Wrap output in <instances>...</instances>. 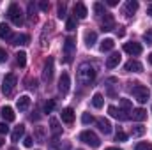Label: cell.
<instances>
[{"mask_svg":"<svg viewBox=\"0 0 152 150\" xmlns=\"http://www.w3.org/2000/svg\"><path fill=\"white\" fill-rule=\"evenodd\" d=\"M120 108H122V111L131 113V101L129 99H120Z\"/></svg>","mask_w":152,"mask_h":150,"instance_id":"cell-29","label":"cell"},{"mask_svg":"<svg viewBox=\"0 0 152 150\" xmlns=\"http://www.w3.org/2000/svg\"><path fill=\"white\" fill-rule=\"evenodd\" d=\"M143 41H145L147 44H152V28H147V30L143 32Z\"/></svg>","mask_w":152,"mask_h":150,"instance_id":"cell-33","label":"cell"},{"mask_svg":"<svg viewBox=\"0 0 152 150\" xmlns=\"http://www.w3.org/2000/svg\"><path fill=\"white\" fill-rule=\"evenodd\" d=\"M23 134H25V125H23V124H20V125H18V127H16V129L12 131L11 138H12V141H18V140H20V138H21Z\"/></svg>","mask_w":152,"mask_h":150,"instance_id":"cell-24","label":"cell"},{"mask_svg":"<svg viewBox=\"0 0 152 150\" xmlns=\"http://www.w3.org/2000/svg\"><path fill=\"white\" fill-rule=\"evenodd\" d=\"M142 50H143V48H142V44H140V42H126V44H124V51H126V53H129V55H134V57H136V55H140V53H142Z\"/></svg>","mask_w":152,"mask_h":150,"instance_id":"cell-9","label":"cell"},{"mask_svg":"<svg viewBox=\"0 0 152 150\" xmlns=\"http://www.w3.org/2000/svg\"><path fill=\"white\" fill-rule=\"evenodd\" d=\"M103 103H104V99H103V95L101 94H94V97H92V104H94V108H103Z\"/></svg>","mask_w":152,"mask_h":150,"instance_id":"cell-28","label":"cell"},{"mask_svg":"<svg viewBox=\"0 0 152 150\" xmlns=\"http://www.w3.org/2000/svg\"><path fill=\"white\" fill-rule=\"evenodd\" d=\"M28 41H30V37H28L27 34H16V36L11 37V44H14V46H23V44H28Z\"/></svg>","mask_w":152,"mask_h":150,"instance_id":"cell-12","label":"cell"},{"mask_svg":"<svg viewBox=\"0 0 152 150\" xmlns=\"http://www.w3.org/2000/svg\"><path fill=\"white\" fill-rule=\"evenodd\" d=\"M120 64V53H112L110 57H108V60H106V67L108 69H113Z\"/></svg>","mask_w":152,"mask_h":150,"instance_id":"cell-20","label":"cell"},{"mask_svg":"<svg viewBox=\"0 0 152 150\" xmlns=\"http://www.w3.org/2000/svg\"><path fill=\"white\" fill-rule=\"evenodd\" d=\"M2 145H4V140H2V138H0V147H2Z\"/></svg>","mask_w":152,"mask_h":150,"instance_id":"cell-49","label":"cell"},{"mask_svg":"<svg viewBox=\"0 0 152 150\" xmlns=\"http://www.w3.org/2000/svg\"><path fill=\"white\" fill-rule=\"evenodd\" d=\"M53 78V58L50 57L44 64V69H42V79L44 81H50Z\"/></svg>","mask_w":152,"mask_h":150,"instance_id":"cell-10","label":"cell"},{"mask_svg":"<svg viewBox=\"0 0 152 150\" xmlns=\"http://www.w3.org/2000/svg\"><path fill=\"white\" fill-rule=\"evenodd\" d=\"M134 150H152V145L151 143H147V141H143V143H138Z\"/></svg>","mask_w":152,"mask_h":150,"instance_id":"cell-35","label":"cell"},{"mask_svg":"<svg viewBox=\"0 0 152 150\" xmlns=\"http://www.w3.org/2000/svg\"><path fill=\"white\" fill-rule=\"evenodd\" d=\"M36 134H37L39 141H44V133H42V129H41V127H37V133H36Z\"/></svg>","mask_w":152,"mask_h":150,"instance_id":"cell-43","label":"cell"},{"mask_svg":"<svg viewBox=\"0 0 152 150\" xmlns=\"http://www.w3.org/2000/svg\"><path fill=\"white\" fill-rule=\"evenodd\" d=\"M124 69H126L127 73H142V71H143V66H142L138 60H129V62L124 66Z\"/></svg>","mask_w":152,"mask_h":150,"instance_id":"cell-11","label":"cell"},{"mask_svg":"<svg viewBox=\"0 0 152 150\" xmlns=\"http://www.w3.org/2000/svg\"><path fill=\"white\" fill-rule=\"evenodd\" d=\"M94 12H96V14H104V5H103L101 2H96V4H94Z\"/></svg>","mask_w":152,"mask_h":150,"instance_id":"cell-31","label":"cell"},{"mask_svg":"<svg viewBox=\"0 0 152 150\" xmlns=\"http://www.w3.org/2000/svg\"><path fill=\"white\" fill-rule=\"evenodd\" d=\"M147 14H149V16L152 18V4L149 5V7H147Z\"/></svg>","mask_w":152,"mask_h":150,"instance_id":"cell-46","label":"cell"},{"mask_svg":"<svg viewBox=\"0 0 152 150\" xmlns=\"http://www.w3.org/2000/svg\"><path fill=\"white\" fill-rule=\"evenodd\" d=\"M0 62L4 64V62H7V53H5V50L4 48H0Z\"/></svg>","mask_w":152,"mask_h":150,"instance_id":"cell-41","label":"cell"},{"mask_svg":"<svg viewBox=\"0 0 152 150\" xmlns=\"http://www.w3.org/2000/svg\"><path fill=\"white\" fill-rule=\"evenodd\" d=\"M16 62H18L20 67H25V64H27V53L25 51H18L16 53Z\"/></svg>","mask_w":152,"mask_h":150,"instance_id":"cell-27","label":"cell"},{"mask_svg":"<svg viewBox=\"0 0 152 150\" xmlns=\"http://www.w3.org/2000/svg\"><path fill=\"white\" fill-rule=\"evenodd\" d=\"M118 4V0H108V5H112V7H115Z\"/></svg>","mask_w":152,"mask_h":150,"instance_id":"cell-45","label":"cell"},{"mask_svg":"<svg viewBox=\"0 0 152 150\" xmlns=\"http://www.w3.org/2000/svg\"><path fill=\"white\" fill-rule=\"evenodd\" d=\"M75 27H76L75 18H69V20H67V23H66V28H67V30H75Z\"/></svg>","mask_w":152,"mask_h":150,"instance_id":"cell-38","label":"cell"},{"mask_svg":"<svg viewBox=\"0 0 152 150\" xmlns=\"http://www.w3.org/2000/svg\"><path fill=\"white\" fill-rule=\"evenodd\" d=\"M131 92H133L134 99H136L140 104H143V103H147V101H149V95H151V92H149V88H147V87H143V85L136 83V85L131 88Z\"/></svg>","mask_w":152,"mask_h":150,"instance_id":"cell-2","label":"cell"},{"mask_svg":"<svg viewBox=\"0 0 152 150\" xmlns=\"http://www.w3.org/2000/svg\"><path fill=\"white\" fill-rule=\"evenodd\" d=\"M131 118L133 120H136V122H143L145 118H147V111L143 110V108H138V110H134V111H131Z\"/></svg>","mask_w":152,"mask_h":150,"instance_id":"cell-22","label":"cell"},{"mask_svg":"<svg viewBox=\"0 0 152 150\" xmlns=\"http://www.w3.org/2000/svg\"><path fill=\"white\" fill-rule=\"evenodd\" d=\"M50 131H51V134L57 138V136H60V133H62V127H60V124H58V120L57 118H50Z\"/></svg>","mask_w":152,"mask_h":150,"instance_id":"cell-17","label":"cell"},{"mask_svg":"<svg viewBox=\"0 0 152 150\" xmlns=\"http://www.w3.org/2000/svg\"><path fill=\"white\" fill-rule=\"evenodd\" d=\"M11 150H16V149H11Z\"/></svg>","mask_w":152,"mask_h":150,"instance_id":"cell-50","label":"cell"},{"mask_svg":"<svg viewBox=\"0 0 152 150\" xmlns=\"http://www.w3.org/2000/svg\"><path fill=\"white\" fill-rule=\"evenodd\" d=\"M80 150H81V149H80Z\"/></svg>","mask_w":152,"mask_h":150,"instance_id":"cell-51","label":"cell"},{"mask_svg":"<svg viewBox=\"0 0 152 150\" xmlns=\"http://www.w3.org/2000/svg\"><path fill=\"white\" fill-rule=\"evenodd\" d=\"M7 16H9V20H11L16 27H20V25L23 23V12H21V9H20L18 4H11V5H9Z\"/></svg>","mask_w":152,"mask_h":150,"instance_id":"cell-3","label":"cell"},{"mask_svg":"<svg viewBox=\"0 0 152 150\" xmlns=\"http://www.w3.org/2000/svg\"><path fill=\"white\" fill-rule=\"evenodd\" d=\"M53 110H55V101H53V99H50V101L44 104V113H51Z\"/></svg>","mask_w":152,"mask_h":150,"instance_id":"cell-30","label":"cell"},{"mask_svg":"<svg viewBox=\"0 0 152 150\" xmlns=\"http://www.w3.org/2000/svg\"><path fill=\"white\" fill-rule=\"evenodd\" d=\"M149 62H151V64H152V53H151V55H149Z\"/></svg>","mask_w":152,"mask_h":150,"instance_id":"cell-48","label":"cell"},{"mask_svg":"<svg viewBox=\"0 0 152 150\" xmlns=\"http://www.w3.org/2000/svg\"><path fill=\"white\" fill-rule=\"evenodd\" d=\"M80 140H81L83 143H87V145L94 147V149H97V147L101 145V140H99V138H97V134H96V133H92V131H83V133L80 134Z\"/></svg>","mask_w":152,"mask_h":150,"instance_id":"cell-4","label":"cell"},{"mask_svg":"<svg viewBox=\"0 0 152 150\" xmlns=\"http://www.w3.org/2000/svg\"><path fill=\"white\" fill-rule=\"evenodd\" d=\"M145 133V127L143 125H136L134 129H133V136H142Z\"/></svg>","mask_w":152,"mask_h":150,"instance_id":"cell-36","label":"cell"},{"mask_svg":"<svg viewBox=\"0 0 152 150\" xmlns=\"http://www.w3.org/2000/svg\"><path fill=\"white\" fill-rule=\"evenodd\" d=\"M108 113H110L113 118H118V120H127V118H131V117H129L126 111H122V110H117L115 106H110V108H108Z\"/></svg>","mask_w":152,"mask_h":150,"instance_id":"cell-14","label":"cell"},{"mask_svg":"<svg viewBox=\"0 0 152 150\" xmlns=\"http://www.w3.org/2000/svg\"><path fill=\"white\" fill-rule=\"evenodd\" d=\"M73 120H75V111H73V108H66V110H62V122H66V124H73Z\"/></svg>","mask_w":152,"mask_h":150,"instance_id":"cell-21","label":"cell"},{"mask_svg":"<svg viewBox=\"0 0 152 150\" xmlns=\"http://www.w3.org/2000/svg\"><path fill=\"white\" fill-rule=\"evenodd\" d=\"M96 41H97V34H96V32H87V34H85V44H87L88 48H92V46L96 44Z\"/></svg>","mask_w":152,"mask_h":150,"instance_id":"cell-25","label":"cell"},{"mask_svg":"<svg viewBox=\"0 0 152 150\" xmlns=\"http://www.w3.org/2000/svg\"><path fill=\"white\" fill-rule=\"evenodd\" d=\"M39 7H41V11H48V9H50V4H48V2H41Z\"/></svg>","mask_w":152,"mask_h":150,"instance_id":"cell-44","label":"cell"},{"mask_svg":"<svg viewBox=\"0 0 152 150\" xmlns=\"http://www.w3.org/2000/svg\"><path fill=\"white\" fill-rule=\"evenodd\" d=\"M87 14H88V11H87L85 4L78 2V4L75 5V16L78 18V20H83V18H87Z\"/></svg>","mask_w":152,"mask_h":150,"instance_id":"cell-15","label":"cell"},{"mask_svg":"<svg viewBox=\"0 0 152 150\" xmlns=\"http://www.w3.org/2000/svg\"><path fill=\"white\" fill-rule=\"evenodd\" d=\"M2 117H4V122H12V120L16 118L14 110H12L11 106H4V108H2Z\"/></svg>","mask_w":152,"mask_h":150,"instance_id":"cell-19","label":"cell"},{"mask_svg":"<svg viewBox=\"0 0 152 150\" xmlns=\"http://www.w3.org/2000/svg\"><path fill=\"white\" fill-rule=\"evenodd\" d=\"M32 143H34V138H32V136H27V138L23 140V145H25V147H28V149L32 147Z\"/></svg>","mask_w":152,"mask_h":150,"instance_id":"cell-39","label":"cell"},{"mask_svg":"<svg viewBox=\"0 0 152 150\" xmlns=\"http://www.w3.org/2000/svg\"><path fill=\"white\" fill-rule=\"evenodd\" d=\"M99 48H101V51H103V53H104V51H112V50L115 48L113 39H104V41L101 42V46H99Z\"/></svg>","mask_w":152,"mask_h":150,"instance_id":"cell-26","label":"cell"},{"mask_svg":"<svg viewBox=\"0 0 152 150\" xmlns=\"http://www.w3.org/2000/svg\"><path fill=\"white\" fill-rule=\"evenodd\" d=\"M16 106H18V110H20V111H27V110H28V106H30V97H28V95H21V97L18 99Z\"/></svg>","mask_w":152,"mask_h":150,"instance_id":"cell-18","label":"cell"},{"mask_svg":"<svg viewBox=\"0 0 152 150\" xmlns=\"http://www.w3.org/2000/svg\"><path fill=\"white\" fill-rule=\"evenodd\" d=\"M16 83H18V78H16V74H12V73L5 74V78H4V83H2V92L9 95V94L14 90Z\"/></svg>","mask_w":152,"mask_h":150,"instance_id":"cell-5","label":"cell"},{"mask_svg":"<svg viewBox=\"0 0 152 150\" xmlns=\"http://www.w3.org/2000/svg\"><path fill=\"white\" fill-rule=\"evenodd\" d=\"M0 37H2V39H9V41H11L12 32H11V27H9V25L0 23Z\"/></svg>","mask_w":152,"mask_h":150,"instance_id":"cell-23","label":"cell"},{"mask_svg":"<svg viewBox=\"0 0 152 150\" xmlns=\"http://www.w3.org/2000/svg\"><path fill=\"white\" fill-rule=\"evenodd\" d=\"M69 87H71L69 74H67V73H62L60 79H58V92H62V94H67V92H69Z\"/></svg>","mask_w":152,"mask_h":150,"instance_id":"cell-8","label":"cell"},{"mask_svg":"<svg viewBox=\"0 0 152 150\" xmlns=\"http://www.w3.org/2000/svg\"><path fill=\"white\" fill-rule=\"evenodd\" d=\"M101 27H103V30H106V32L113 30V28H115V18H113V14L104 12V16H103V20H101Z\"/></svg>","mask_w":152,"mask_h":150,"instance_id":"cell-7","label":"cell"},{"mask_svg":"<svg viewBox=\"0 0 152 150\" xmlns=\"http://www.w3.org/2000/svg\"><path fill=\"white\" fill-rule=\"evenodd\" d=\"M81 122H83L85 125H88V124H92V122H94V117H92L90 113H83V117H81Z\"/></svg>","mask_w":152,"mask_h":150,"instance_id":"cell-32","label":"cell"},{"mask_svg":"<svg viewBox=\"0 0 152 150\" xmlns=\"http://www.w3.org/2000/svg\"><path fill=\"white\" fill-rule=\"evenodd\" d=\"M115 140H117V141H126V140H127V134H126L124 131H118V133L115 134Z\"/></svg>","mask_w":152,"mask_h":150,"instance_id":"cell-37","label":"cell"},{"mask_svg":"<svg viewBox=\"0 0 152 150\" xmlns=\"http://www.w3.org/2000/svg\"><path fill=\"white\" fill-rule=\"evenodd\" d=\"M96 79V69L90 64H81L78 67V81L81 85H92V81Z\"/></svg>","mask_w":152,"mask_h":150,"instance_id":"cell-1","label":"cell"},{"mask_svg":"<svg viewBox=\"0 0 152 150\" xmlns=\"http://www.w3.org/2000/svg\"><path fill=\"white\" fill-rule=\"evenodd\" d=\"M7 133H9V127H7L5 122H2L0 124V134H7Z\"/></svg>","mask_w":152,"mask_h":150,"instance_id":"cell-40","label":"cell"},{"mask_svg":"<svg viewBox=\"0 0 152 150\" xmlns=\"http://www.w3.org/2000/svg\"><path fill=\"white\" fill-rule=\"evenodd\" d=\"M106 150H120V149H117V147H110V149H106Z\"/></svg>","mask_w":152,"mask_h":150,"instance_id":"cell-47","label":"cell"},{"mask_svg":"<svg viewBox=\"0 0 152 150\" xmlns=\"http://www.w3.org/2000/svg\"><path fill=\"white\" fill-rule=\"evenodd\" d=\"M96 124H97V127H99L101 133H104V134H110V133H112V124H110V120H106V118H97Z\"/></svg>","mask_w":152,"mask_h":150,"instance_id":"cell-13","label":"cell"},{"mask_svg":"<svg viewBox=\"0 0 152 150\" xmlns=\"http://www.w3.org/2000/svg\"><path fill=\"white\" fill-rule=\"evenodd\" d=\"M34 11H36L34 4H28V18H34Z\"/></svg>","mask_w":152,"mask_h":150,"instance_id":"cell-42","label":"cell"},{"mask_svg":"<svg viewBox=\"0 0 152 150\" xmlns=\"http://www.w3.org/2000/svg\"><path fill=\"white\" fill-rule=\"evenodd\" d=\"M76 50V39L75 37H67L64 42V53H66V62H71V57Z\"/></svg>","mask_w":152,"mask_h":150,"instance_id":"cell-6","label":"cell"},{"mask_svg":"<svg viewBox=\"0 0 152 150\" xmlns=\"http://www.w3.org/2000/svg\"><path fill=\"white\" fill-rule=\"evenodd\" d=\"M136 11H138V2H136V0H129V2L126 4V7H124V14H126V16H133Z\"/></svg>","mask_w":152,"mask_h":150,"instance_id":"cell-16","label":"cell"},{"mask_svg":"<svg viewBox=\"0 0 152 150\" xmlns=\"http://www.w3.org/2000/svg\"><path fill=\"white\" fill-rule=\"evenodd\" d=\"M58 18H66V2H60L58 4Z\"/></svg>","mask_w":152,"mask_h":150,"instance_id":"cell-34","label":"cell"}]
</instances>
